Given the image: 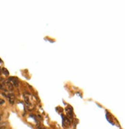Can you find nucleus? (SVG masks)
I'll return each instance as SVG.
<instances>
[{"instance_id": "obj_5", "label": "nucleus", "mask_w": 125, "mask_h": 129, "mask_svg": "<svg viewBox=\"0 0 125 129\" xmlns=\"http://www.w3.org/2000/svg\"><path fill=\"white\" fill-rule=\"evenodd\" d=\"M5 103V101L3 100V99H2V98H0V104H3Z\"/></svg>"}, {"instance_id": "obj_2", "label": "nucleus", "mask_w": 125, "mask_h": 129, "mask_svg": "<svg viewBox=\"0 0 125 129\" xmlns=\"http://www.w3.org/2000/svg\"><path fill=\"white\" fill-rule=\"evenodd\" d=\"M6 96L7 97H8L10 104H14V102H15V96H14V94H9L6 95Z\"/></svg>"}, {"instance_id": "obj_6", "label": "nucleus", "mask_w": 125, "mask_h": 129, "mask_svg": "<svg viewBox=\"0 0 125 129\" xmlns=\"http://www.w3.org/2000/svg\"><path fill=\"white\" fill-rule=\"evenodd\" d=\"M38 129H45V128H39Z\"/></svg>"}, {"instance_id": "obj_3", "label": "nucleus", "mask_w": 125, "mask_h": 129, "mask_svg": "<svg viewBox=\"0 0 125 129\" xmlns=\"http://www.w3.org/2000/svg\"><path fill=\"white\" fill-rule=\"evenodd\" d=\"M67 113L69 117H73V109L71 108H67Z\"/></svg>"}, {"instance_id": "obj_7", "label": "nucleus", "mask_w": 125, "mask_h": 129, "mask_svg": "<svg viewBox=\"0 0 125 129\" xmlns=\"http://www.w3.org/2000/svg\"><path fill=\"white\" fill-rule=\"evenodd\" d=\"M0 119H1V118H0Z\"/></svg>"}, {"instance_id": "obj_4", "label": "nucleus", "mask_w": 125, "mask_h": 129, "mask_svg": "<svg viewBox=\"0 0 125 129\" xmlns=\"http://www.w3.org/2000/svg\"><path fill=\"white\" fill-rule=\"evenodd\" d=\"M2 71L3 73H5V74H6V75H8V74H9V72L7 71V70H6V69H5V68H3Z\"/></svg>"}, {"instance_id": "obj_1", "label": "nucleus", "mask_w": 125, "mask_h": 129, "mask_svg": "<svg viewBox=\"0 0 125 129\" xmlns=\"http://www.w3.org/2000/svg\"><path fill=\"white\" fill-rule=\"evenodd\" d=\"M9 81L12 84V85L13 86H16V87H18L19 86V80H18L17 78H16V77H9Z\"/></svg>"}]
</instances>
